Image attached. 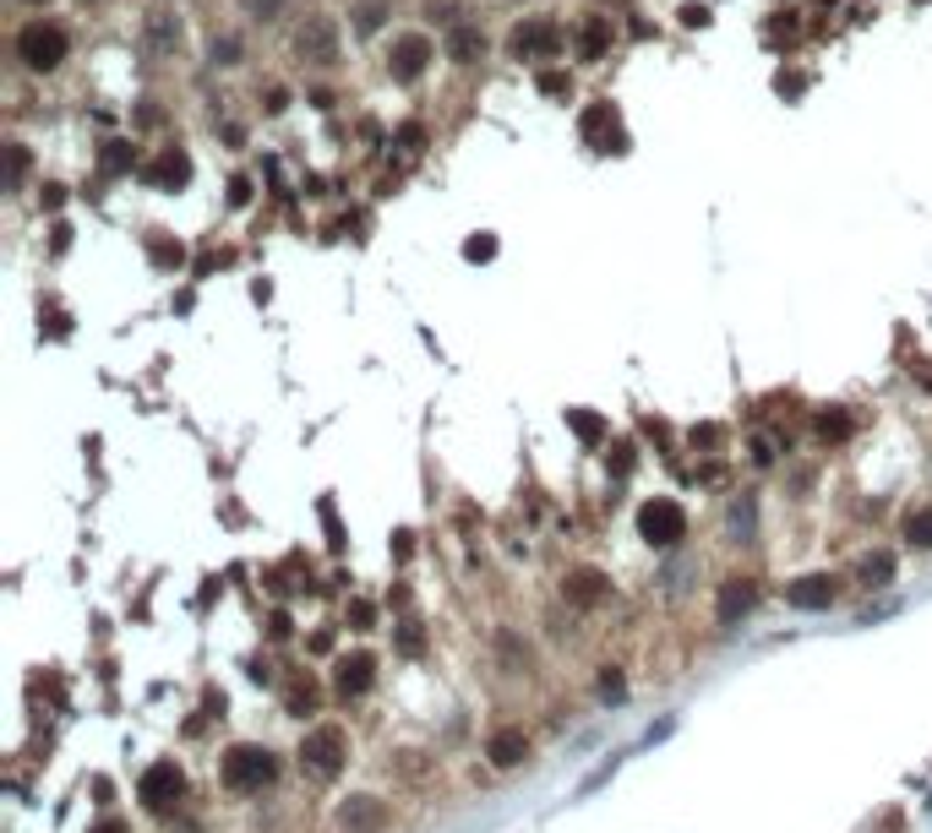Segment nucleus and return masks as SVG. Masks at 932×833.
<instances>
[{"mask_svg": "<svg viewBox=\"0 0 932 833\" xmlns=\"http://www.w3.org/2000/svg\"><path fill=\"white\" fill-rule=\"evenodd\" d=\"M11 61L22 65L28 76H55L71 61V33L55 17H28L11 33Z\"/></svg>", "mask_w": 932, "mask_h": 833, "instance_id": "f257e3e1", "label": "nucleus"}, {"mask_svg": "<svg viewBox=\"0 0 932 833\" xmlns=\"http://www.w3.org/2000/svg\"><path fill=\"white\" fill-rule=\"evenodd\" d=\"M905 539H911L916 551H932V507H922V513L905 517Z\"/></svg>", "mask_w": 932, "mask_h": 833, "instance_id": "393cba45", "label": "nucleus"}, {"mask_svg": "<svg viewBox=\"0 0 932 833\" xmlns=\"http://www.w3.org/2000/svg\"><path fill=\"white\" fill-rule=\"evenodd\" d=\"M147 257L158 261V267H181V261H186V251H181V240L170 246V240H164V229H153V235H147Z\"/></svg>", "mask_w": 932, "mask_h": 833, "instance_id": "b1692460", "label": "nucleus"}, {"mask_svg": "<svg viewBox=\"0 0 932 833\" xmlns=\"http://www.w3.org/2000/svg\"><path fill=\"white\" fill-rule=\"evenodd\" d=\"M181 44H186V22H181V11H170V6H147V11H142V50L158 55V61H170V55H181Z\"/></svg>", "mask_w": 932, "mask_h": 833, "instance_id": "6e6552de", "label": "nucleus"}, {"mask_svg": "<svg viewBox=\"0 0 932 833\" xmlns=\"http://www.w3.org/2000/svg\"><path fill=\"white\" fill-rule=\"evenodd\" d=\"M682 28H709V6H682Z\"/></svg>", "mask_w": 932, "mask_h": 833, "instance_id": "c9c22d12", "label": "nucleus"}, {"mask_svg": "<svg viewBox=\"0 0 932 833\" xmlns=\"http://www.w3.org/2000/svg\"><path fill=\"white\" fill-rule=\"evenodd\" d=\"M786 599H791L797 610H829V605L840 599V577L807 573V577H797V583H786Z\"/></svg>", "mask_w": 932, "mask_h": 833, "instance_id": "9b49d317", "label": "nucleus"}, {"mask_svg": "<svg viewBox=\"0 0 932 833\" xmlns=\"http://www.w3.org/2000/svg\"><path fill=\"white\" fill-rule=\"evenodd\" d=\"M344 758H349V736L338 730V724H317L306 741H300V769L317 773V779H334L344 769Z\"/></svg>", "mask_w": 932, "mask_h": 833, "instance_id": "423d86ee", "label": "nucleus"}, {"mask_svg": "<svg viewBox=\"0 0 932 833\" xmlns=\"http://www.w3.org/2000/svg\"><path fill=\"white\" fill-rule=\"evenodd\" d=\"M534 88H540L545 99H567V93H573V76H567V71H540Z\"/></svg>", "mask_w": 932, "mask_h": 833, "instance_id": "bb28decb", "label": "nucleus"}, {"mask_svg": "<svg viewBox=\"0 0 932 833\" xmlns=\"http://www.w3.org/2000/svg\"><path fill=\"white\" fill-rule=\"evenodd\" d=\"M752 605H758V583H752V577H726V583H720V599H715V616H720V627H736V621H741V616H747V610H752Z\"/></svg>", "mask_w": 932, "mask_h": 833, "instance_id": "2eb2a0df", "label": "nucleus"}, {"mask_svg": "<svg viewBox=\"0 0 932 833\" xmlns=\"http://www.w3.org/2000/svg\"><path fill=\"white\" fill-rule=\"evenodd\" d=\"M562 594H567L573 605H600V599H605V577H600L595 567H578V573L562 577Z\"/></svg>", "mask_w": 932, "mask_h": 833, "instance_id": "6ab92c4d", "label": "nucleus"}, {"mask_svg": "<svg viewBox=\"0 0 932 833\" xmlns=\"http://www.w3.org/2000/svg\"><path fill=\"white\" fill-rule=\"evenodd\" d=\"M573 50H578V61H584V65L605 61V50H611V17L584 11V17H578V28H573Z\"/></svg>", "mask_w": 932, "mask_h": 833, "instance_id": "dca6fc26", "label": "nucleus"}, {"mask_svg": "<svg viewBox=\"0 0 932 833\" xmlns=\"http://www.w3.org/2000/svg\"><path fill=\"white\" fill-rule=\"evenodd\" d=\"M600 698H622V670H616V665L600 670Z\"/></svg>", "mask_w": 932, "mask_h": 833, "instance_id": "72a5a7b5", "label": "nucleus"}, {"mask_svg": "<svg viewBox=\"0 0 932 833\" xmlns=\"http://www.w3.org/2000/svg\"><path fill=\"white\" fill-rule=\"evenodd\" d=\"M136 795H142V806L147 812H170L181 795H186V773H181V763H147L142 769V779H136Z\"/></svg>", "mask_w": 932, "mask_h": 833, "instance_id": "1a4fd4ad", "label": "nucleus"}, {"mask_svg": "<svg viewBox=\"0 0 932 833\" xmlns=\"http://www.w3.org/2000/svg\"><path fill=\"white\" fill-rule=\"evenodd\" d=\"M431 61H437V44H431L426 33H393V44H388V55H382V71H388L393 82H420Z\"/></svg>", "mask_w": 932, "mask_h": 833, "instance_id": "0eeeda50", "label": "nucleus"}, {"mask_svg": "<svg viewBox=\"0 0 932 833\" xmlns=\"http://www.w3.org/2000/svg\"><path fill=\"white\" fill-rule=\"evenodd\" d=\"M349 621H355V633H371V621H377V610H371L366 599H355V605H349Z\"/></svg>", "mask_w": 932, "mask_h": 833, "instance_id": "473e14b6", "label": "nucleus"}, {"mask_svg": "<svg viewBox=\"0 0 932 833\" xmlns=\"http://www.w3.org/2000/svg\"><path fill=\"white\" fill-rule=\"evenodd\" d=\"M61 202H66V186H55V181H50V186H39V207H50V213H55Z\"/></svg>", "mask_w": 932, "mask_h": 833, "instance_id": "e433bc0d", "label": "nucleus"}, {"mask_svg": "<svg viewBox=\"0 0 932 833\" xmlns=\"http://www.w3.org/2000/svg\"><path fill=\"white\" fill-rule=\"evenodd\" d=\"M88 833H132V823H121V817H104V823H93Z\"/></svg>", "mask_w": 932, "mask_h": 833, "instance_id": "58836bf2", "label": "nucleus"}, {"mask_svg": "<svg viewBox=\"0 0 932 833\" xmlns=\"http://www.w3.org/2000/svg\"><path fill=\"white\" fill-rule=\"evenodd\" d=\"M818 436H823V442H846V436H851V420H846L840 409H834V414H818Z\"/></svg>", "mask_w": 932, "mask_h": 833, "instance_id": "c85d7f7f", "label": "nucleus"}, {"mask_svg": "<svg viewBox=\"0 0 932 833\" xmlns=\"http://www.w3.org/2000/svg\"><path fill=\"white\" fill-rule=\"evenodd\" d=\"M464 257L469 261H491L496 257V240H491V235H474V240H464Z\"/></svg>", "mask_w": 932, "mask_h": 833, "instance_id": "c756f323", "label": "nucleus"}, {"mask_svg": "<svg viewBox=\"0 0 932 833\" xmlns=\"http://www.w3.org/2000/svg\"><path fill=\"white\" fill-rule=\"evenodd\" d=\"M611 469H616V474H627V469H633V448H616V457H611Z\"/></svg>", "mask_w": 932, "mask_h": 833, "instance_id": "ea45409f", "label": "nucleus"}, {"mask_svg": "<svg viewBox=\"0 0 932 833\" xmlns=\"http://www.w3.org/2000/svg\"><path fill=\"white\" fill-rule=\"evenodd\" d=\"M289 55L300 65H317V71H328L338 65V22L328 11H311L300 28H295V39H289Z\"/></svg>", "mask_w": 932, "mask_h": 833, "instance_id": "39448f33", "label": "nucleus"}, {"mask_svg": "<svg viewBox=\"0 0 932 833\" xmlns=\"http://www.w3.org/2000/svg\"><path fill=\"white\" fill-rule=\"evenodd\" d=\"M567 431H573L578 442H590V448H595L600 436H605V420H600L595 409H567Z\"/></svg>", "mask_w": 932, "mask_h": 833, "instance_id": "aec40b11", "label": "nucleus"}, {"mask_svg": "<svg viewBox=\"0 0 932 833\" xmlns=\"http://www.w3.org/2000/svg\"><path fill=\"white\" fill-rule=\"evenodd\" d=\"M611 131H616V110H611L605 99H595V104L584 110V121H578V136H584L595 153H622L627 136H611Z\"/></svg>", "mask_w": 932, "mask_h": 833, "instance_id": "ddd939ff", "label": "nucleus"}, {"mask_svg": "<svg viewBox=\"0 0 932 833\" xmlns=\"http://www.w3.org/2000/svg\"><path fill=\"white\" fill-rule=\"evenodd\" d=\"M229 202H235V207H246V202H252V181H246V175L229 186Z\"/></svg>", "mask_w": 932, "mask_h": 833, "instance_id": "4c0bfd02", "label": "nucleus"}, {"mask_svg": "<svg viewBox=\"0 0 932 833\" xmlns=\"http://www.w3.org/2000/svg\"><path fill=\"white\" fill-rule=\"evenodd\" d=\"M338 823H344L349 833H377L382 823H388V806H382L377 795H355V801H344Z\"/></svg>", "mask_w": 932, "mask_h": 833, "instance_id": "a211bd4d", "label": "nucleus"}, {"mask_svg": "<svg viewBox=\"0 0 932 833\" xmlns=\"http://www.w3.org/2000/svg\"><path fill=\"white\" fill-rule=\"evenodd\" d=\"M889 577H894V556H889V551H878V556H867V562H862V583H867V588H889Z\"/></svg>", "mask_w": 932, "mask_h": 833, "instance_id": "5701e85b", "label": "nucleus"}, {"mask_svg": "<svg viewBox=\"0 0 932 833\" xmlns=\"http://www.w3.org/2000/svg\"><path fill=\"white\" fill-rule=\"evenodd\" d=\"M284 708H289V713H311V708H317V687H311V676L289 687V698H284Z\"/></svg>", "mask_w": 932, "mask_h": 833, "instance_id": "cd10ccee", "label": "nucleus"}, {"mask_svg": "<svg viewBox=\"0 0 932 833\" xmlns=\"http://www.w3.org/2000/svg\"><path fill=\"white\" fill-rule=\"evenodd\" d=\"M371 681H377V659H371V654H344L334 665V692L344 703H349V698H366Z\"/></svg>", "mask_w": 932, "mask_h": 833, "instance_id": "9d476101", "label": "nucleus"}, {"mask_svg": "<svg viewBox=\"0 0 932 833\" xmlns=\"http://www.w3.org/2000/svg\"><path fill=\"white\" fill-rule=\"evenodd\" d=\"M399 642H403V654H420V633H414V627H403Z\"/></svg>", "mask_w": 932, "mask_h": 833, "instance_id": "a19ab883", "label": "nucleus"}, {"mask_svg": "<svg viewBox=\"0 0 932 833\" xmlns=\"http://www.w3.org/2000/svg\"><path fill=\"white\" fill-rule=\"evenodd\" d=\"M218 773H224V784H229V790L252 795V790H267V784L278 779V758H273L267 747H257V741H240V747H229V752H224Z\"/></svg>", "mask_w": 932, "mask_h": 833, "instance_id": "f03ea898", "label": "nucleus"}, {"mask_svg": "<svg viewBox=\"0 0 932 833\" xmlns=\"http://www.w3.org/2000/svg\"><path fill=\"white\" fill-rule=\"evenodd\" d=\"M562 50H567V28L556 17H524L508 33V55L513 61H556Z\"/></svg>", "mask_w": 932, "mask_h": 833, "instance_id": "7ed1b4c3", "label": "nucleus"}, {"mask_svg": "<svg viewBox=\"0 0 932 833\" xmlns=\"http://www.w3.org/2000/svg\"><path fill=\"white\" fill-rule=\"evenodd\" d=\"M485 758H491V769H519V763L530 758V736H524L519 724H502V730H491Z\"/></svg>", "mask_w": 932, "mask_h": 833, "instance_id": "f3484780", "label": "nucleus"}, {"mask_svg": "<svg viewBox=\"0 0 932 833\" xmlns=\"http://www.w3.org/2000/svg\"><path fill=\"white\" fill-rule=\"evenodd\" d=\"M388 22V0H366V6H355V28L360 33H377Z\"/></svg>", "mask_w": 932, "mask_h": 833, "instance_id": "a878e982", "label": "nucleus"}, {"mask_svg": "<svg viewBox=\"0 0 932 833\" xmlns=\"http://www.w3.org/2000/svg\"><path fill=\"white\" fill-rule=\"evenodd\" d=\"M399 142L409 147V153H426V126H420V121H403V126H399Z\"/></svg>", "mask_w": 932, "mask_h": 833, "instance_id": "7c9ffc66", "label": "nucleus"}, {"mask_svg": "<svg viewBox=\"0 0 932 833\" xmlns=\"http://www.w3.org/2000/svg\"><path fill=\"white\" fill-rule=\"evenodd\" d=\"M213 65H240V44L235 39H213Z\"/></svg>", "mask_w": 932, "mask_h": 833, "instance_id": "2f4dec72", "label": "nucleus"}, {"mask_svg": "<svg viewBox=\"0 0 932 833\" xmlns=\"http://www.w3.org/2000/svg\"><path fill=\"white\" fill-rule=\"evenodd\" d=\"M246 11H257V22H273L278 11H284V0H240Z\"/></svg>", "mask_w": 932, "mask_h": 833, "instance_id": "f704fd0d", "label": "nucleus"}, {"mask_svg": "<svg viewBox=\"0 0 932 833\" xmlns=\"http://www.w3.org/2000/svg\"><path fill=\"white\" fill-rule=\"evenodd\" d=\"M6 158H11V164H6V192L17 196L22 181H28V142H6Z\"/></svg>", "mask_w": 932, "mask_h": 833, "instance_id": "4be33fe9", "label": "nucleus"}, {"mask_svg": "<svg viewBox=\"0 0 932 833\" xmlns=\"http://www.w3.org/2000/svg\"><path fill=\"white\" fill-rule=\"evenodd\" d=\"M442 55H448L453 65H464V71L485 61V33H480V22H448Z\"/></svg>", "mask_w": 932, "mask_h": 833, "instance_id": "4468645a", "label": "nucleus"}, {"mask_svg": "<svg viewBox=\"0 0 932 833\" xmlns=\"http://www.w3.org/2000/svg\"><path fill=\"white\" fill-rule=\"evenodd\" d=\"M142 181H147V186H164V192H181V186L192 181V153H186V147H158V158L142 169Z\"/></svg>", "mask_w": 932, "mask_h": 833, "instance_id": "f8f14e48", "label": "nucleus"}, {"mask_svg": "<svg viewBox=\"0 0 932 833\" xmlns=\"http://www.w3.org/2000/svg\"><path fill=\"white\" fill-rule=\"evenodd\" d=\"M638 539L655 545V551H676L687 539V507L670 502V496H649L638 507Z\"/></svg>", "mask_w": 932, "mask_h": 833, "instance_id": "20e7f679", "label": "nucleus"}, {"mask_svg": "<svg viewBox=\"0 0 932 833\" xmlns=\"http://www.w3.org/2000/svg\"><path fill=\"white\" fill-rule=\"evenodd\" d=\"M99 164H104V175H126L136 164V142H104Z\"/></svg>", "mask_w": 932, "mask_h": 833, "instance_id": "412c9836", "label": "nucleus"}]
</instances>
